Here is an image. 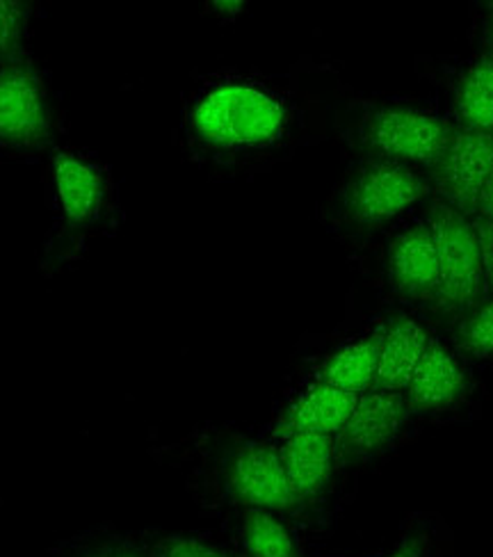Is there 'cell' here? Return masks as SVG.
<instances>
[{
	"label": "cell",
	"mask_w": 493,
	"mask_h": 557,
	"mask_svg": "<svg viewBox=\"0 0 493 557\" xmlns=\"http://www.w3.org/2000/svg\"><path fill=\"white\" fill-rule=\"evenodd\" d=\"M428 332L414 320H397L380 334V366L374 388L405 391L416 368L430 347Z\"/></svg>",
	"instance_id": "4fadbf2b"
},
{
	"label": "cell",
	"mask_w": 493,
	"mask_h": 557,
	"mask_svg": "<svg viewBox=\"0 0 493 557\" xmlns=\"http://www.w3.org/2000/svg\"><path fill=\"white\" fill-rule=\"evenodd\" d=\"M461 343L468 352L491 355L493 352V299L473 313L461 332Z\"/></svg>",
	"instance_id": "ac0fdd59"
},
{
	"label": "cell",
	"mask_w": 493,
	"mask_h": 557,
	"mask_svg": "<svg viewBox=\"0 0 493 557\" xmlns=\"http://www.w3.org/2000/svg\"><path fill=\"white\" fill-rule=\"evenodd\" d=\"M26 33V8L14 0H0V58L12 55Z\"/></svg>",
	"instance_id": "d6986e66"
},
{
	"label": "cell",
	"mask_w": 493,
	"mask_h": 557,
	"mask_svg": "<svg viewBox=\"0 0 493 557\" xmlns=\"http://www.w3.org/2000/svg\"><path fill=\"white\" fill-rule=\"evenodd\" d=\"M153 557H229L215 544L197 537H170L158 544Z\"/></svg>",
	"instance_id": "ffe728a7"
},
{
	"label": "cell",
	"mask_w": 493,
	"mask_h": 557,
	"mask_svg": "<svg viewBox=\"0 0 493 557\" xmlns=\"http://www.w3.org/2000/svg\"><path fill=\"white\" fill-rule=\"evenodd\" d=\"M357 398L359 396H352V393H345L318 380L291 405L284 421L279 425V434L288 436L311 432L336 436L347 425L352 411H355Z\"/></svg>",
	"instance_id": "30bf717a"
},
{
	"label": "cell",
	"mask_w": 493,
	"mask_h": 557,
	"mask_svg": "<svg viewBox=\"0 0 493 557\" xmlns=\"http://www.w3.org/2000/svg\"><path fill=\"white\" fill-rule=\"evenodd\" d=\"M428 226L439 261V282L432 297L434 307L441 313H461L471 309L484 288L473 222H468L464 213L455 211L448 203H436Z\"/></svg>",
	"instance_id": "7a4b0ae2"
},
{
	"label": "cell",
	"mask_w": 493,
	"mask_h": 557,
	"mask_svg": "<svg viewBox=\"0 0 493 557\" xmlns=\"http://www.w3.org/2000/svg\"><path fill=\"white\" fill-rule=\"evenodd\" d=\"M448 139V126L411 108H384L368 124V143L374 149L416 165H436Z\"/></svg>",
	"instance_id": "8992f818"
},
{
	"label": "cell",
	"mask_w": 493,
	"mask_h": 557,
	"mask_svg": "<svg viewBox=\"0 0 493 557\" xmlns=\"http://www.w3.org/2000/svg\"><path fill=\"white\" fill-rule=\"evenodd\" d=\"M473 231H476L478 249H480L484 286L489 293H493V220H489V218L476 220Z\"/></svg>",
	"instance_id": "44dd1931"
},
{
	"label": "cell",
	"mask_w": 493,
	"mask_h": 557,
	"mask_svg": "<svg viewBox=\"0 0 493 557\" xmlns=\"http://www.w3.org/2000/svg\"><path fill=\"white\" fill-rule=\"evenodd\" d=\"M405 421L407 403L400 393L370 388L357 398L355 411L341 430V438L352 453H374L391 444Z\"/></svg>",
	"instance_id": "ba28073f"
},
{
	"label": "cell",
	"mask_w": 493,
	"mask_h": 557,
	"mask_svg": "<svg viewBox=\"0 0 493 557\" xmlns=\"http://www.w3.org/2000/svg\"><path fill=\"white\" fill-rule=\"evenodd\" d=\"M243 546L247 557H295L288 528L266 509H249L245 515Z\"/></svg>",
	"instance_id": "e0dca14e"
},
{
	"label": "cell",
	"mask_w": 493,
	"mask_h": 557,
	"mask_svg": "<svg viewBox=\"0 0 493 557\" xmlns=\"http://www.w3.org/2000/svg\"><path fill=\"white\" fill-rule=\"evenodd\" d=\"M334 455H336L334 436L311 434V432L284 436L279 457H281V463H284L293 492L297 494L299 500L316 496L322 490L329 473H332Z\"/></svg>",
	"instance_id": "7c38bea8"
},
{
	"label": "cell",
	"mask_w": 493,
	"mask_h": 557,
	"mask_svg": "<svg viewBox=\"0 0 493 557\" xmlns=\"http://www.w3.org/2000/svg\"><path fill=\"white\" fill-rule=\"evenodd\" d=\"M284 108L254 85L229 83L210 89L197 103L193 124L210 145L263 147L284 131Z\"/></svg>",
	"instance_id": "6da1fadb"
},
{
	"label": "cell",
	"mask_w": 493,
	"mask_h": 557,
	"mask_svg": "<svg viewBox=\"0 0 493 557\" xmlns=\"http://www.w3.org/2000/svg\"><path fill=\"white\" fill-rule=\"evenodd\" d=\"M491 41H493V23H491Z\"/></svg>",
	"instance_id": "484cf974"
},
{
	"label": "cell",
	"mask_w": 493,
	"mask_h": 557,
	"mask_svg": "<svg viewBox=\"0 0 493 557\" xmlns=\"http://www.w3.org/2000/svg\"><path fill=\"white\" fill-rule=\"evenodd\" d=\"M478 211L482 213V218H489V220H493V178L489 181L486 190H484V193H482V197H480Z\"/></svg>",
	"instance_id": "7402d4cb"
},
{
	"label": "cell",
	"mask_w": 493,
	"mask_h": 557,
	"mask_svg": "<svg viewBox=\"0 0 493 557\" xmlns=\"http://www.w3.org/2000/svg\"><path fill=\"white\" fill-rule=\"evenodd\" d=\"M405 391L418 409H443L461 396L464 370L443 345L430 343Z\"/></svg>",
	"instance_id": "5bb4252c"
},
{
	"label": "cell",
	"mask_w": 493,
	"mask_h": 557,
	"mask_svg": "<svg viewBox=\"0 0 493 557\" xmlns=\"http://www.w3.org/2000/svg\"><path fill=\"white\" fill-rule=\"evenodd\" d=\"M434 168L448 206L459 213L476 211L493 178V135L471 128L453 131Z\"/></svg>",
	"instance_id": "3957f363"
},
{
	"label": "cell",
	"mask_w": 493,
	"mask_h": 557,
	"mask_svg": "<svg viewBox=\"0 0 493 557\" xmlns=\"http://www.w3.org/2000/svg\"><path fill=\"white\" fill-rule=\"evenodd\" d=\"M218 12H224V14H238L245 5L243 3H215Z\"/></svg>",
	"instance_id": "cb8c5ba5"
},
{
	"label": "cell",
	"mask_w": 493,
	"mask_h": 557,
	"mask_svg": "<svg viewBox=\"0 0 493 557\" xmlns=\"http://www.w3.org/2000/svg\"><path fill=\"white\" fill-rule=\"evenodd\" d=\"M89 557H139V555L128 548H103L99 553H91Z\"/></svg>",
	"instance_id": "603a6c76"
},
{
	"label": "cell",
	"mask_w": 493,
	"mask_h": 557,
	"mask_svg": "<svg viewBox=\"0 0 493 557\" xmlns=\"http://www.w3.org/2000/svg\"><path fill=\"white\" fill-rule=\"evenodd\" d=\"M53 181L62 211L74 224H87L101 213L106 181L91 162L60 151L53 160Z\"/></svg>",
	"instance_id": "8fae6325"
},
{
	"label": "cell",
	"mask_w": 493,
	"mask_h": 557,
	"mask_svg": "<svg viewBox=\"0 0 493 557\" xmlns=\"http://www.w3.org/2000/svg\"><path fill=\"white\" fill-rule=\"evenodd\" d=\"M51 128V112L41 78L28 64L0 69V143L37 147Z\"/></svg>",
	"instance_id": "5b68a950"
},
{
	"label": "cell",
	"mask_w": 493,
	"mask_h": 557,
	"mask_svg": "<svg viewBox=\"0 0 493 557\" xmlns=\"http://www.w3.org/2000/svg\"><path fill=\"white\" fill-rule=\"evenodd\" d=\"M380 366V334L345 345L324 363L320 382L341 388L352 396H361L374 388Z\"/></svg>",
	"instance_id": "9a60e30c"
},
{
	"label": "cell",
	"mask_w": 493,
	"mask_h": 557,
	"mask_svg": "<svg viewBox=\"0 0 493 557\" xmlns=\"http://www.w3.org/2000/svg\"><path fill=\"white\" fill-rule=\"evenodd\" d=\"M428 195V183L403 162L382 160L368 165L347 195V211L361 224H382Z\"/></svg>",
	"instance_id": "277c9868"
},
{
	"label": "cell",
	"mask_w": 493,
	"mask_h": 557,
	"mask_svg": "<svg viewBox=\"0 0 493 557\" xmlns=\"http://www.w3.org/2000/svg\"><path fill=\"white\" fill-rule=\"evenodd\" d=\"M231 492L249 509L281 512L299 498L293 492L284 463L276 450L268 446H245L231 463Z\"/></svg>",
	"instance_id": "52a82bcc"
},
{
	"label": "cell",
	"mask_w": 493,
	"mask_h": 557,
	"mask_svg": "<svg viewBox=\"0 0 493 557\" xmlns=\"http://www.w3.org/2000/svg\"><path fill=\"white\" fill-rule=\"evenodd\" d=\"M393 286L407 297L430 299L439 282V261L432 231L428 224H416L397 236L391 247Z\"/></svg>",
	"instance_id": "9c48e42d"
},
{
	"label": "cell",
	"mask_w": 493,
	"mask_h": 557,
	"mask_svg": "<svg viewBox=\"0 0 493 557\" xmlns=\"http://www.w3.org/2000/svg\"><path fill=\"white\" fill-rule=\"evenodd\" d=\"M457 112L466 128L493 131V60H480L468 69L457 89Z\"/></svg>",
	"instance_id": "2e32d148"
},
{
	"label": "cell",
	"mask_w": 493,
	"mask_h": 557,
	"mask_svg": "<svg viewBox=\"0 0 493 557\" xmlns=\"http://www.w3.org/2000/svg\"><path fill=\"white\" fill-rule=\"evenodd\" d=\"M386 557H420V550L416 546H405V548L395 550V553H391Z\"/></svg>",
	"instance_id": "d4e9b609"
}]
</instances>
